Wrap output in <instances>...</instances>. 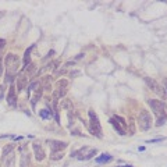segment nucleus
<instances>
[{
    "label": "nucleus",
    "mask_w": 167,
    "mask_h": 167,
    "mask_svg": "<svg viewBox=\"0 0 167 167\" xmlns=\"http://www.w3.org/2000/svg\"><path fill=\"white\" fill-rule=\"evenodd\" d=\"M4 65H6V71H7V75L14 77L17 74L20 68V59L17 57L13 53H8L4 57Z\"/></svg>",
    "instance_id": "obj_2"
},
{
    "label": "nucleus",
    "mask_w": 167,
    "mask_h": 167,
    "mask_svg": "<svg viewBox=\"0 0 167 167\" xmlns=\"http://www.w3.org/2000/svg\"><path fill=\"white\" fill-rule=\"evenodd\" d=\"M32 148H34V153H35V157H36L38 162H42V160L45 159V156H46V153H45L43 148L39 145V144H34L32 145Z\"/></svg>",
    "instance_id": "obj_8"
},
{
    "label": "nucleus",
    "mask_w": 167,
    "mask_h": 167,
    "mask_svg": "<svg viewBox=\"0 0 167 167\" xmlns=\"http://www.w3.org/2000/svg\"><path fill=\"white\" fill-rule=\"evenodd\" d=\"M50 84H52V77L50 75L43 77V79H42V85H43V88L46 89V91H50Z\"/></svg>",
    "instance_id": "obj_18"
},
{
    "label": "nucleus",
    "mask_w": 167,
    "mask_h": 167,
    "mask_svg": "<svg viewBox=\"0 0 167 167\" xmlns=\"http://www.w3.org/2000/svg\"><path fill=\"white\" fill-rule=\"evenodd\" d=\"M145 82H146V85H148L149 88H150V91H152V92H155L156 95H159V96H162V98H163V99H166V91H164V88H163V86L160 85V84L157 82L156 79L146 77V78H145Z\"/></svg>",
    "instance_id": "obj_5"
},
{
    "label": "nucleus",
    "mask_w": 167,
    "mask_h": 167,
    "mask_svg": "<svg viewBox=\"0 0 167 167\" xmlns=\"http://www.w3.org/2000/svg\"><path fill=\"white\" fill-rule=\"evenodd\" d=\"M120 167H132V166H128V164H125V166H120Z\"/></svg>",
    "instance_id": "obj_27"
},
{
    "label": "nucleus",
    "mask_w": 167,
    "mask_h": 167,
    "mask_svg": "<svg viewBox=\"0 0 167 167\" xmlns=\"http://www.w3.org/2000/svg\"><path fill=\"white\" fill-rule=\"evenodd\" d=\"M130 128H131V130H130V135H134V132H135V127H134V123H132V121L130 123Z\"/></svg>",
    "instance_id": "obj_25"
},
{
    "label": "nucleus",
    "mask_w": 167,
    "mask_h": 167,
    "mask_svg": "<svg viewBox=\"0 0 167 167\" xmlns=\"http://www.w3.org/2000/svg\"><path fill=\"white\" fill-rule=\"evenodd\" d=\"M29 166V153L24 152L21 155V160H20V167H28Z\"/></svg>",
    "instance_id": "obj_12"
},
{
    "label": "nucleus",
    "mask_w": 167,
    "mask_h": 167,
    "mask_svg": "<svg viewBox=\"0 0 167 167\" xmlns=\"http://www.w3.org/2000/svg\"><path fill=\"white\" fill-rule=\"evenodd\" d=\"M148 104L150 106V109L155 112L157 117V123L156 125L160 127V125H164L166 121H167V113H166V109H164V104H163L162 100H157V99H149L148 100Z\"/></svg>",
    "instance_id": "obj_1"
},
{
    "label": "nucleus",
    "mask_w": 167,
    "mask_h": 167,
    "mask_svg": "<svg viewBox=\"0 0 167 167\" xmlns=\"http://www.w3.org/2000/svg\"><path fill=\"white\" fill-rule=\"evenodd\" d=\"M57 93H59V96H60V98H63L65 93H67V89H65V88H60L57 91Z\"/></svg>",
    "instance_id": "obj_23"
},
{
    "label": "nucleus",
    "mask_w": 167,
    "mask_h": 167,
    "mask_svg": "<svg viewBox=\"0 0 167 167\" xmlns=\"http://www.w3.org/2000/svg\"><path fill=\"white\" fill-rule=\"evenodd\" d=\"M39 116L43 118V120H49V118H52L53 112L49 110V109H42V110H39Z\"/></svg>",
    "instance_id": "obj_13"
},
{
    "label": "nucleus",
    "mask_w": 167,
    "mask_h": 167,
    "mask_svg": "<svg viewBox=\"0 0 167 167\" xmlns=\"http://www.w3.org/2000/svg\"><path fill=\"white\" fill-rule=\"evenodd\" d=\"M49 145H50V149H52L53 153H56V152H61L63 149H65L68 146L67 142H61V141H54V139H52V141H49Z\"/></svg>",
    "instance_id": "obj_7"
},
{
    "label": "nucleus",
    "mask_w": 167,
    "mask_h": 167,
    "mask_svg": "<svg viewBox=\"0 0 167 167\" xmlns=\"http://www.w3.org/2000/svg\"><path fill=\"white\" fill-rule=\"evenodd\" d=\"M89 120H91V124H89V131L91 134L96 135L98 138H102V127H100V123H99V118H98L96 113L93 110H89Z\"/></svg>",
    "instance_id": "obj_3"
},
{
    "label": "nucleus",
    "mask_w": 167,
    "mask_h": 167,
    "mask_svg": "<svg viewBox=\"0 0 167 167\" xmlns=\"http://www.w3.org/2000/svg\"><path fill=\"white\" fill-rule=\"evenodd\" d=\"M60 107L64 109V110H71L73 109V103H71L70 99H63L60 102Z\"/></svg>",
    "instance_id": "obj_19"
},
{
    "label": "nucleus",
    "mask_w": 167,
    "mask_h": 167,
    "mask_svg": "<svg viewBox=\"0 0 167 167\" xmlns=\"http://www.w3.org/2000/svg\"><path fill=\"white\" fill-rule=\"evenodd\" d=\"M110 124H112L113 127H114V130L117 131V132L120 134V135H125V130L120 127V124H117V121H116L114 118H112V120H110Z\"/></svg>",
    "instance_id": "obj_15"
},
{
    "label": "nucleus",
    "mask_w": 167,
    "mask_h": 167,
    "mask_svg": "<svg viewBox=\"0 0 167 167\" xmlns=\"http://www.w3.org/2000/svg\"><path fill=\"white\" fill-rule=\"evenodd\" d=\"M63 156H64V155H63V152H56V153H52L50 159H52V160H60Z\"/></svg>",
    "instance_id": "obj_21"
},
{
    "label": "nucleus",
    "mask_w": 167,
    "mask_h": 167,
    "mask_svg": "<svg viewBox=\"0 0 167 167\" xmlns=\"http://www.w3.org/2000/svg\"><path fill=\"white\" fill-rule=\"evenodd\" d=\"M98 153V149L96 148H82L79 149L78 152L74 153V156H77L79 160H89Z\"/></svg>",
    "instance_id": "obj_6"
},
{
    "label": "nucleus",
    "mask_w": 167,
    "mask_h": 167,
    "mask_svg": "<svg viewBox=\"0 0 167 167\" xmlns=\"http://www.w3.org/2000/svg\"><path fill=\"white\" fill-rule=\"evenodd\" d=\"M113 160V157L110 156L109 153H103V155H100V156H98L96 159H95V162L98 163V164H103V163H109V162H112Z\"/></svg>",
    "instance_id": "obj_10"
},
{
    "label": "nucleus",
    "mask_w": 167,
    "mask_h": 167,
    "mask_svg": "<svg viewBox=\"0 0 167 167\" xmlns=\"http://www.w3.org/2000/svg\"><path fill=\"white\" fill-rule=\"evenodd\" d=\"M40 98H42V86L35 89V95H34V98H32V106L35 107V104H36V102L40 99Z\"/></svg>",
    "instance_id": "obj_14"
},
{
    "label": "nucleus",
    "mask_w": 167,
    "mask_h": 167,
    "mask_svg": "<svg viewBox=\"0 0 167 167\" xmlns=\"http://www.w3.org/2000/svg\"><path fill=\"white\" fill-rule=\"evenodd\" d=\"M138 124H139V128L142 131H148L149 128L152 127V117H150V113L148 110L142 109L139 112V116H138Z\"/></svg>",
    "instance_id": "obj_4"
},
{
    "label": "nucleus",
    "mask_w": 167,
    "mask_h": 167,
    "mask_svg": "<svg viewBox=\"0 0 167 167\" xmlns=\"http://www.w3.org/2000/svg\"><path fill=\"white\" fill-rule=\"evenodd\" d=\"M67 81H65V79H63V81H61V79H60V81H59V86H60V88H65V86H67Z\"/></svg>",
    "instance_id": "obj_24"
},
{
    "label": "nucleus",
    "mask_w": 167,
    "mask_h": 167,
    "mask_svg": "<svg viewBox=\"0 0 167 167\" xmlns=\"http://www.w3.org/2000/svg\"><path fill=\"white\" fill-rule=\"evenodd\" d=\"M14 96H16V88H14L13 85L10 86V91H8V96H7V102L10 103V104H13L14 103Z\"/></svg>",
    "instance_id": "obj_17"
},
{
    "label": "nucleus",
    "mask_w": 167,
    "mask_h": 167,
    "mask_svg": "<svg viewBox=\"0 0 167 167\" xmlns=\"http://www.w3.org/2000/svg\"><path fill=\"white\" fill-rule=\"evenodd\" d=\"M14 148H16V145H14V144H8V145L6 146L4 149H3V157L8 156V155H10V153H13Z\"/></svg>",
    "instance_id": "obj_20"
},
{
    "label": "nucleus",
    "mask_w": 167,
    "mask_h": 167,
    "mask_svg": "<svg viewBox=\"0 0 167 167\" xmlns=\"http://www.w3.org/2000/svg\"><path fill=\"white\" fill-rule=\"evenodd\" d=\"M14 153H10L8 156L3 157V167H13L14 166Z\"/></svg>",
    "instance_id": "obj_11"
},
{
    "label": "nucleus",
    "mask_w": 167,
    "mask_h": 167,
    "mask_svg": "<svg viewBox=\"0 0 167 167\" xmlns=\"http://www.w3.org/2000/svg\"><path fill=\"white\" fill-rule=\"evenodd\" d=\"M35 47V45H32L29 49H26V52H25V54H24V64H25V67L29 64V61H31V50Z\"/></svg>",
    "instance_id": "obj_16"
},
{
    "label": "nucleus",
    "mask_w": 167,
    "mask_h": 167,
    "mask_svg": "<svg viewBox=\"0 0 167 167\" xmlns=\"http://www.w3.org/2000/svg\"><path fill=\"white\" fill-rule=\"evenodd\" d=\"M164 91H167V78H164Z\"/></svg>",
    "instance_id": "obj_26"
},
{
    "label": "nucleus",
    "mask_w": 167,
    "mask_h": 167,
    "mask_svg": "<svg viewBox=\"0 0 167 167\" xmlns=\"http://www.w3.org/2000/svg\"><path fill=\"white\" fill-rule=\"evenodd\" d=\"M26 84H28V78H26L24 74H20L18 77H17V92H21L25 89Z\"/></svg>",
    "instance_id": "obj_9"
},
{
    "label": "nucleus",
    "mask_w": 167,
    "mask_h": 167,
    "mask_svg": "<svg viewBox=\"0 0 167 167\" xmlns=\"http://www.w3.org/2000/svg\"><path fill=\"white\" fill-rule=\"evenodd\" d=\"M114 120H116V121H118V123L123 125V127H127V123H125V120H124L123 117H120V116H116V117H114Z\"/></svg>",
    "instance_id": "obj_22"
}]
</instances>
